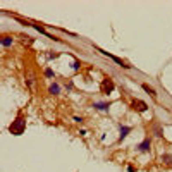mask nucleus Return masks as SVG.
Returning a JSON list of instances; mask_svg holds the SVG:
<instances>
[{
	"instance_id": "f257e3e1",
	"label": "nucleus",
	"mask_w": 172,
	"mask_h": 172,
	"mask_svg": "<svg viewBox=\"0 0 172 172\" xmlns=\"http://www.w3.org/2000/svg\"><path fill=\"white\" fill-rule=\"evenodd\" d=\"M24 127H26V120L22 119V117H17L12 124H10V127H9V131L12 134H22V131H24Z\"/></svg>"
},
{
	"instance_id": "f03ea898",
	"label": "nucleus",
	"mask_w": 172,
	"mask_h": 172,
	"mask_svg": "<svg viewBox=\"0 0 172 172\" xmlns=\"http://www.w3.org/2000/svg\"><path fill=\"white\" fill-rule=\"evenodd\" d=\"M102 91L107 93V95L114 91V81H112L110 77H105V79H103V83H102Z\"/></svg>"
},
{
	"instance_id": "7ed1b4c3",
	"label": "nucleus",
	"mask_w": 172,
	"mask_h": 172,
	"mask_svg": "<svg viewBox=\"0 0 172 172\" xmlns=\"http://www.w3.org/2000/svg\"><path fill=\"white\" fill-rule=\"evenodd\" d=\"M133 109L134 110H138V112H145V110L148 109V105H146L145 102H141V100H134L133 102Z\"/></svg>"
},
{
	"instance_id": "20e7f679",
	"label": "nucleus",
	"mask_w": 172,
	"mask_h": 172,
	"mask_svg": "<svg viewBox=\"0 0 172 172\" xmlns=\"http://www.w3.org/2000/svg\"><path fill=\"white\" fill-rule=\"evenodd\" d=\"M100 52H102V54H105V55H109V57L112 58V60H114V62H117V64H119V65H122V67H126V69H127V67H129V65H127V64H126V62H122V60H120V58H119V57H115V55H110V54H109V52H103V50H100Z\"/></svg>"
},
{
	"instance_id": "39448f33",
	"label": "nucleus",
	"mask_w": 172,
	"mask_h": 172,
	"mask_svg": "<svg viewBox=\"0 0 172 172\" xmlns=\"http://www.w3.org/2000/svg\"><path fill=\"white\" fill-rule=\"evenodd\" d=\"M138 148H139V152H143V153L148 152V150H150V139H145V141H143Z\"/></svg>"
},
{
	"instance_id": "423d86ee",
	"label": "nucleus",
	"mask_w": 172,
	"mask_h": 172,
	"mask_svg": "<svg viewBox=\"0 0 172 172\" xmlns=\"http://www.w3.org/2000/svg\"><path fill=\"white\" fill-rule=\"evenodd\" d=\"M129 133H131V127H129V126H122V127H120V139H124Z\"/></svg>"
},
{
	"instance_id": "0eeeda50",
	"label": "nucleus",
	"mask_w": 172,
	"mask_h": 172,
	"mask_svg": "<svg viewBox=\"0 0 172 172\" xmlns=\"http://www.w3.org/2000/svg\"><path fill=\"white\" fill-rule=\"evenodd\" d=\"M143 90H145L146 93H150V95H152L153 98H157V93H155V90H153V88H150L148 84H143Z\"/></svg>"
},
{
	"instance_id": "6e6552de",
	"label": "nucleus",
	"mask_w": 172,
	"mask_h": 172,
	"mask_svg": "<svg viewBox=\"0 0 172 172\" xmlns=\"http://www.w3.org/2000/svg\"><path fill=\"white\" fill-rule=\"evenodd\" d=\"M58 91H60V86H58V84H52V86H50V93H52V95H57Z\"/></svg>"
},
{
	"instance_id": "1a4fd4ad",
	"label": "nucleus",
	"mask_w": 172,
	"mask_h": 172,
	"mask_svg": "<svg viewBox=\"0 0 172 172\" xmlns=\"http://www.w3.org/2000/svg\"><path fill=\"white\" fill-rule=\"evenodd\" d=\"M95 107L98 110H107L109 109V103H95Z\"/></svg>"
},
{
	"instance_id": "9d476101",
	"label": "nucleus",
	"mask_w": 172,
	"mask_h": 172,
	"mask_svg": "<svg viewBox=\"0 0 172 172\" xmlns=\"http://www.w3.org/2000/svg\"><path fill=\"white\" fill-rule=\"evenodd\" d=\"M2 45H3V47H9V45H12V38L5 36V38L2 40Z\"/></svg>"
},
{
	"instance_id": "9b49d317",
	"label": "nucleus",
	"mask_w": 172,
	"mask_h": 172,
	"mask_svg": "<svg viewBox=\"0 0 172 172\" xmlns=\"http://www.w3.org/2000/svg\"><path fill=\"white\" fill-rule=\"evenodd\" d=\"M162 162H165V164L172 165V157H171V155H164V157H162Z\"/></svg>"
},
{
	"instance_id": "f8f14e48",
	"label": "nucleus",
	"mask_w": 172,
	"mask_h": 172,
	"mask_svg": "<svg viewBox=\"0 0 172 172\" xmlns=\"http://www.w3.org/2000/svg\"><path fill=\"white\" fill-rule=\"evenodd\" d=\"M28 84H29V86L35 84V77H33V74H28Z\"/></svg>"
},
{
	"instance_id": "ddd939ff",
	"label": "nucleus",
	"mask_w": 172,
	"mask_h": 172,
	"mask_svg": "<svg viewBox=\"0 0 172 172\" xmlns=\"http://www.w3.org/2000/svg\"><path fill=\"white\" fill-rule=\"evenodd\" d=\"M45 74H47V76H48V77H50V76H54V72H52L50 69H47V71H45Z\"/></svg>"
}]
</instances>
